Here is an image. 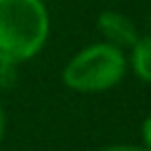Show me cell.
<instances>
[{
  "instance_id": "obj_2",
  "label": "cell",
  "mask_w": 151,
  "mask_h": 151,
  "mask_svg": "<svg viewBox=\"0 0 151 151\" xmlns=\"http://www.w3.org/2000/svg\"><path fill=\"white\" fill-rule=\"evenodd\" d=\"M127 73L122 49L109 42H96L73 53L62 69V82L78 93H100L118 85Z\"/></svg>"
},
{
  "instance_id": "obj_8",
  "label": "cell",
  "mask_w": 151,
  "mask_h": 151,
  "mask_svg": "<svg viewBox=\"0 0 151 151\" xmlns=\"http://www.w3.org/2000/svg\"><path fill=\"white\" fill-rule=\"evenodd\" d=\"M5 127H7V118H5V109L0 107V142L5 138Z\"/></svg>"
},
{
  "instance_id": "obj_3",
  "label": "cell",
  "mask_w": 151,
  "mask_h": 151,
  "mask_svg": "<svg viewBox=\"0 0 151 151\" xmlns=\"http://www.w3.org/2000/svg\"><path fill=\"white\" fill-rule=\"evenodd\" d=\"M96 24H98V31L104 36V40L118 49H124V47L131 49L136 45V40L140 38L133 20L124 14H118V11H102Z\"/></svg>"
},
{
  "instance_id": "obj_5",
  "label": "cell",
  "mask_w": 151,
  "mask_h": 151,
  "mask_svg": "<svg viewBox=\"0 0 151 151\" xmlns=\"http://www.w3.org/2000/svg\"><path fill=\"white\" fill-rule=\"evenodd\" d=\"M16 67H18V65H0V87L9 89V87L16 85V80H18Z\"/></svg>"
},
{
  "instance_id": "obj_7",
  "label": "cell",
  "mask_w": 151,
  "mask_h": 151,
  "mask_svg": "<svg viewBox=\"0 0 151 151\" xmlns=\"http://www.w3.org/2000/svg\"><path fill=\"white\" fill-rule=\"evenodd\" d=\"M100 151H147L142 147H131V145H113V147H104Z\"/></svg>"
},
{
  "instance_id": "obj_1",
  "label": "cell",
  "mask_w": 151,
  "mask_h": 151,
  "mask_svg": "<svg viewBox=\"0 0 151 151\" xmlns=\"http://www.w3.org/2000/svg\"><path fill=\"white\" fill-rule=\"evenodd\" d=\"M49 14L42 0H0V65H20L42 51Z\"/></svg>"
},
{
  "instance_id": "obj_4",
  "label": "cell",
  "mask_w": 151,
  "mask_h": 151,
  "mask_svg": "<svg viewBox=\"0 0 151 151\" xmlns=\"http://www.w3.org/2000/svg\"><path fill=\"white\" fill-rule=\"evenodd\" d=\"M131 67L140 80L151 85V33L138 38L131 47Z\"/></svg>"
},
{
  "instance_id": "obj_9",
  "label": "cell",
  "mask_w": 151,
  "mask_h": 151,
  "mask_svg": "<svg viewBox=\"0 0 151 151\" xmlns=\"http://www.w3.org/2000/svg\"><path fill=\"white\" fill-rule=\"evenodd\" d=\"M149 24H151V16H149Z\"/></svg>"
},
{
  "instance_id": "obj_6",
  "label": "cell",
  "mask_w": 151,
  "mask_h": 151,
  "mask_svg": "<svg viewBox=\"0 0 151 151\" xmlns=\"http://www.w3.org/2000/svg\"><path fill=\"white\" fill-rule=\"evenodd\" d=\"M142 142H145V149L151 151V116L142 122Z\"/></svg>"
}]
</instances>
